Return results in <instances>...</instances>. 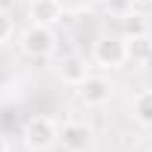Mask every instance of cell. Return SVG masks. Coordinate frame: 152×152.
<instances>
[{
	"label": "cell",
	"instance_id": "obj_1",
	"mask_svg": "<svg viewBox=\"0 0 152 152\" xmlns=\"http://www.w3.org/2000/svg\"><path fill=\"white\" fill-rule=\"evenodd\" d=\"M93 57H96V63L104 66V69L122 66V63L128 60V54H125V36H102V39L96 42V48H93Z\"/></svg>",
	"mask_w": 152,
	"mask_h": 152
},
{
	"label": "cell",
	"instance_id": "obj_2",
	"mask_svg": "<svg viewBox=\"0 0 152 152\" xmlns=\"http://www.w3.org/2000/svg\"><path fill=\"white\" fill-rule=\"evenodd\" d=\"M57 137L60 134H57V128H54V122L48 116H33L27 122V128H24V140H27L30 149H48Z\"/></svg>",
	"mask_w": 152,
	"mask_h": 152
},
{
	"label": "cell",
	"instance_id": "obj_3",
	"mask_svg": "<svg viewBox=\"0 0 152 152\" xmlns=\"http://www.w3.org/2000/svg\"><path fill=\"white\" fill-rule=\"evenodd\" d=\"M21 48H24L30 57H48V54L54 51V33H51V27L33 24V27L21 36Z\"/></svg>",
	"mask_w": 152,
	"mask_h": 152
},
{
	"label": "cell",
	"instance_id": "obj_4",
	"mask_svg": "<svg viewBox=\"0 0 152 152\" xmlns=\"http://www.w3.org/2000/svg\"><path fill=\"white\" fill-rule=\"evenodd\" d=\"M78 96H81V102H87V104H107L110 102V96H113V84L107 81V78H87L78 84Z\"/></svg>",
	"mask_w": 152,
	"mask_h": 152
},
{
	"label": "cell",
	"instance_id": "obj_5",
	"mask_svg": "<svg viewBox=\"0 0 152 152\" xmlns=\"http://www.w3.org/2000/svg\"><path fill=\"white\" fill-rule=\"evenodd\" d=\"M60 140H63V146L69 152H87L90 143H93V131L87 125H81V122H69V125H63Z\"/></svg>",
	"mask_w": 152,
	"mask_h": 152
},
{
	"label": "cell",
	"instance_id": "obj_6",
	"mask_svg": "<svg viewBox=\"0 0 152 152\" xmlns=\"http://www.w3.org/2000/svg\"><path fill=\"white\" fill-rule=\"evenodd\" d=\"M30 15H33L36 24L51 27V24H57V21L63 18V3H60V0H33Z\"/></svg>",
	"mask_w": 152,
	"mask_h": 152
},
{
	"label": "cell",
	"instance_id": "obj_7",
	"mask_svg": "<svg viewBox=\"0 0 152 152\" xmlns=\"http://www.w3.org/2000/svg\"><path fill=\"white\" fill-rule=\"evenodd\" d=\"M125 54H128L131 63H149L152 60V36L143 33V36L125 39Z\"/></svg>",
	"mask_w": 152,
	"mask_h": 152
},
{
	"label": "cell",
	"instance_id": "obj_8",
	"mask_svg": "<svg viewBox=\"0 0 152 152\" xmlns=\"http://www.w3.org/2000/svg\"><path fill=\"white\" fill-rule=\"evenodd\" d=\"M60 75H63V81H69V84L78 87V84L87 78V63H84L81 57H66V60L60 63Z\"/></svg>",
	"mask_w": 152,
	"mask_h": 152
},
{
	"label": "cell",
	"instance_id": "obj_9",
	"mask_svg": "<svg viewBox=\"0 0 152 152\" xmlns=\"http://www.w3.org/2000/svg\"><path fill=\"white\" fill-rule=\"evenodd\" d=\"M134 116H137V122L152 125V90L137 93V99H134Z\"/></svg>",
	"mask_w": 152,
	"mask_h": 152
},
{
	"label": "cell",
	"instance_id": "obj_10",
	"mask_svg": "<svg viewBox=\"0 0 152 152\" xmlns=\"http://www.w3.org/2000/svg\"><path fill=\"white\" fill-rule=\"evenodd\" d=\"M122 33H125V39H131V36H143L149 30H146V21L140 15H125L122 18Z\"/></svg>",
	"mask_w": 152,
	"mask_h": 152
},
{
	"label": "cell",
	"instance_id": "obj_11",
	"mask_svg": "<svg viewBox=\"0 0 152 152\" xmlns=\"http://www.w3.org/2000/svg\"><path fill=\"white\" fill-rule=\"evenodd\" d=\"M12 30H15V24H12V18H9L6 12H0V42H6V39L12 36Z\"/></svg>",
	"mask_w": 152,
	"mask_h": 152
},
{
	"label": "cell",
	"instance_id": "obj_12",
	"mask_svg": "<svg viewBox=\"0 0 152 152\" xmlns=\"http://www.w3.org/2000/svg\"><path fill=\"white\" fill-rule=\"evenodd\" d=\"M131 3H137V6H149L152 0H131Z\"/></svg>",
	"mask_w": 152,
	"mask_h": 152
},
{
	"label": "cell",
	"instance_id": "obj_13",
	"mask_svg": "<svg viewBox=\"0 0 152 152\" xmlns=\"http://www.w3.org/2000/svg\"><path fill=\"white\" fill-rule=\"evenodd\" d=\"M0 152H6V140L3 137H0Z\"/></svg>",
	"mask_w": 152,
	"mask_h": 152
}]
</instances>
